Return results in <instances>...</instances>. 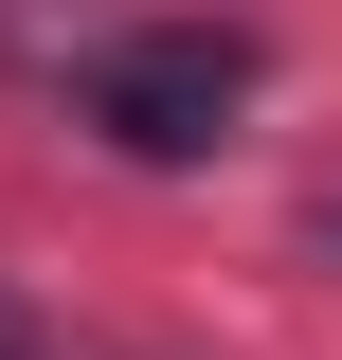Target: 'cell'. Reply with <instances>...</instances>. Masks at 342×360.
Listing matches in <instances>:
<instances>
[{"instance_id": "1", "label": "cell", "mask_w": 342, "mask_h": 360, "mask_svg": "<svg viewBox=\"0 0 342 360\" xmlns=\"http://www.w3.org/2000/svg\"><path fill=\"white\" fill-rule=\"evenodd\" d=\"M234 90H253V37H216V18H163V37H127L108 72H90V127L127 144V162H198V144L234 127Z\"/></svg>"}]
</instances>
